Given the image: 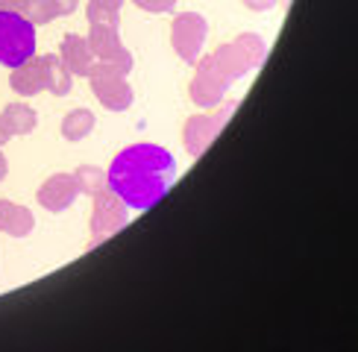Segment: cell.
Here are the masks:
<instances>
[{
  "label": "cell",
  "instance_id": "1",
  "mask_svg": "<svg viewBox=\"0 0 358 352\" xmlns=\"http://www.w3.org/2000/svg\"><path fill=\"white\" fill-rule=\"evenodd\" d=\"M106 179L129 209L144 212L168 194L176 179V161L159 144H132L115 156Z\"/></svg>",
  "mask_w": 358,
  "mask_h": 352
},
{
  "label": "cell",
  "instance_id": "2",
  "mask_svg": "<svg viewBox=\"0 0 358 352\" xmlns=\"http://www.w3.org/2000/svg\"><path fill=\"white\" fill-rule=\"evenodd\" d=\"M71 77L73 73L62 65V59L48 53V56H33V59H27L24 65L12 68V88L21 97H33L38 91H50L56 97H65L73 88Z\"/></svg>",
  "mask_w": 358,
  "mask_h": 352
},
{
  "label": "cell",
  "instance_id": "3",
  "mask_svg": "<svg viewBox=\"0 0 358 352\" xmlns=\"http://www.w3.org/2000/svg\"><path fill=\"white\" fill-rule=\"evenodd\" d=\"M36 56V24L21 12L0 9V65L18 68Z\"/></svg>",
  "mask_w": 358,
  "mask_h": 352
},
{
  "label": "cell",
  "instance_id": "4",
  "mask_svg": "<svg viewBox=\"0 0 358 352\" xmlns=\"http://www.w3.org/2000/svg\"><path fill=\"white\" fill-rule=\"evenodd\" d=\"M264 56H267V44L256 33H241L235 41L220 44V47L212 53L217 71L229 82L232 80H241L244 73H250L252 68H259L264 62Z\"/></svg>",
  "mask_w": 358,
  "mask_h": 352
},
{
  "label": "cell",
  "instance_id": "5",
  "mask_svg": "<svg viewBox=\"0 0 358 352\" xmlns=\"http://www.w3.org/2000/svg\"><path fill=\"white\" fill-rule=\"evenodd\" d=\"M88 80H92V91L94 97L106 106L109 112H127L132 103V88L127 82V73H121L109 62H94L88 71Z\"/></svg>",
  "mask_w": 358,
  "mask_h": 352
},
{
  "label": "cell",
  "instance_id": "6",
  "mask_svg": "<svg viewBox=\"0 0 358 352\" xmlns=\"http://www.w3.org/2000/svg\"><path fill=\"white\" fill-rule=\"evenodd\" d=\"M127 212H129V205L117 197L109 185L103 191H97L94 194V214H92V241H88V247H100L106 238H112L117 229H124L129 223Z\"/></svg>",
  "mask_w": 358,
  "mask_h": 352
},
{
  "label": "cell",
  "instance_id": "7",
  "mask_svg": "<svg viewBox=\"0 0 358 352\" xmlns=\"http://www.w3.org/2000/svg\"><path fill=\"white\" fill-rule=\"evenodd\" d=\"M208 36V24L203 15L197 12H182L173 18L171 27V41H173V50L179 53V59L188 65H197V59L203 53V44Z\"/></svg>",
  "mask_w": 358,
  "mask_h": 352
},
{
  "label": "cell",
  "instance_id": "8",
  "mask_svg": "<svg viewBox=\"0 0 358 352\" xmlns=\"http://www.w3.org/2000/svg\"><path fill=\"white\" fill-rule=\"evenodd\" d=\"M235 106H238L235 100H227L212 115H194V117H188V124H185V147H188L191 156H203L208 150V144L220 135V129L227 126V121L232 117Z\"/></svg>",
  "mask_w": 358,
  "mask_h": 352
},
{
  "label": "cell",
  "instance_id": "9",
  "mask_svg": "<svg viewBox=\"0 0 358 352\" xmlns=\"http://www.w3.org/2000/svg\"><path fill=\"white\" fill-rule=\"evenodd\" d=\"M229 85L232 82L217 71L212 56L197 59V73H194V80H191V100L197 103V106L215 109L217 103L223 100V94L229 91Z\"/></svg>",
  "mask_w": 358,
  "mask_h": 352
},
{
  "label": "cell",
  "instance_id": "10",
  "mask_svg": "<svg viewBox=\"0 0 358 352\" xmlns=\"http://www.w3.org/2000/svg\"><path fill=\"white\" fill-rule=\"evenodd\" d=\"M88 47H92L97 62H109L121 73L132 71V53L121 44L117 27H92L88 29Z\"/></svg>",
  "mask_w": 358,
  "mask_h": 352
},
{
  "label": "cell",
  "instance_id": "11",
  "mask_svg": "<svg viewBox=\"0 0 358 352\" xmlns=\"http://www.w3.org/2000/svg\"><path fill=\"white\" fill-rule=\"evenodd\" d=\"M77 194H80V188H77L73 173H56L38 188V203L48 212H65V209L73 205Z\"/></svg>",
  "mask_w": 358,
  "mask_h": 352
},
{
  "label": "cell",
  "instance_id": "12",
  "mask_svg": "<svg viewBox=\"0 0 358 352\" xmlns=\"http://www.w3.org/2000/svg\"><path fill=\"white\" fill-rule=\"evenodd\" d=\"M59 59H62V65L77 73V77H88V71H92V65L97 62L92 47H88V38L77 36V33H68L62 38V50H59Z\"/></svg>",
  "mask_w": 358,
  "mask_h": 352
},
{
  "label": "cell",
  "instance_id": "13",
  "mask_svg": "<svg viewBox=\"0 0 358 352\" xmlns=\"http://www.w3.org/2000/svg\"><path fill=\"white\" fill-rule=\"evenodd\" d=\"M33 229H36L33 212L24 209V205H18V203L0 200V232L12 235V238H27Z\"/></svg>",
  "mask_w": 358,
  "mask_h": 352
},
{
  "label": "cell",
  "instance_id": "14",
  "mask_svg": "<svg viewBox=\"0 0 358 352\" xmlns=\"http://www.w3.org/2000/svg\"><path fill=\"white\" fill-rule=\"evenodd\" d=\"M0 117H3V124H6V129L12 132V135H29L38 124V115L29 106H24V103H9Z\"/></svg>",
  "mask_w": 358,
  "mask_h": 352
},
{
  "label": "cell",
  "instance_id": "15",
  "mask_svg": "<svg viewBox=\"0 0 358 352\" xmlns=\"http://www.w3.org/2000/svg\"><path fill=\"white\" fill-rule=\"evenodd\" d=\"M121 3L124 0H88V24L92 27H117L121 21Z\"/></svg>",
  "mask_w": 358,
  "mask_h": 352
},
{
  "label": "cell",
  "instance_id": "16",
  "mask_svg": "<svg viewBox=\"0 0 358 352\" xmlns=\"http://www.w3.org/2000/svg\"><path fill=\"white\" fill-rule=\"evenodd\" d=\"M92 129H94V112H88V109H73L62 121V135L68 141H83Z\"/></svg>",
  "mask_w": 358,
  "mask_h": 352
},
{
  "label": "cell",
  "instance_id": "17",
  "mask_svg": "<svg viewBox=\"0 0 358 352\" xmlns=\"http://www.w3.org/2000/svg\"><path fill=\"white\" fill-rule=\"evenodd\" d=\"M73 179H77L80 194H88V197H94L97 191H103V188L109 185L106 173H103L100 168H94V165H80L77 173H73Z\"/></svg>",
  "mask_w": 358,
  "mask_h": 352
},
{
  "label": "cell",
  "instance_id": "18",
  "mask_svg": "<svg viewBox=\"0 0 358 352\" xmlns=\"http://www.w3.org/2000/svg\"><path fill=\"white\" fill-rule=\"evenodd\" d=\"M15 12H21L24 18H27L29 24H36V27H38V24H50V21L56 18L50 0H21Z\"/></svg>",
  "mask_w": 358,
  "mask_h": 352
},
{
  "label": "cell",
  "instance_id": "19",
  "mask_svg": "<svg viewBox=\"0 0 358 352\" xmlns=\"http://www.w3.org/2000/svg\"><path fill=\"white\" fill-rule=\"evenodd\" d=\"M138 9H144V12H156V15H162V12H173V6H176V0H132Z\"/></svg>",
  "mask_w": 358,
  "mask_h": 352
},
{
  "label": "cell",
  "instance_id": "20",
  "mask_svg": "<svg viewBox=\"0 0 358 352\" xmlns=\"http://www.w3.org/2000/svg\"><path fill=\"white\" fill-rule=\"evenodd\" d=\"M50 3H53V12L56 15H71V12H77L80 0H50Z\"/></svg>",
  "mask_w": 358,
  "mask_h": 352
},
{
  "label": "cell",
  "instance_id": "21",
  "mask_svg": "<svg viewBox=\"0 0 358 352\" xmlns=\"http://www.w3.org/2000/svg\"><path fill=\"white\" fill-rule=\"evenodd\" d=\"M276 3H279V0H244V6L252 9V12H264V9L276 6Z\"/></svg>",
  "mask_w": 358,
  "mask_h": 352
},
{
  "label": "cell",
  "instance_id": "22",
  "mask_svg": "<svg viewBox=\"0 0 358 352\" xmlns=\"http://www.w3.org/2000/svg\"><path fill=\"white\" fill-rule=\"evenodd\" d=\"M9 138H12V132L6 129V124H3V117H0V147H3V144H6Z\"/></svg>",
  "mask_w": 358,
  "mask_h": 352
},
{
  "label": "cell",
  "instance_id": "23",
  "mask_svg": "<svg viewBox=\"0 0 358 352\" xmlns=\"http://www.w3.org/2000/svg\"><path fill=\"white\" fill-rule=\"evenodd\" d=\"M21 0H0V9H18Z\"/></svg>",
  "mask_w": 358,
  "mask_h": 352
},
{
  "label": "cell",
  "instance_id": "24",
  "mask_svg": "<svg viewBox=\"0 0 358 352\" xmlns=\"http://www.w3.org/2000/svg\"><path fill=\"white\" fill-rule=\"evenodd\" d=\"M3 176H6V156L0 153V182H3Z\"/></svg>",
  "mask_w": 358,
  "mask_h": 352
}]
</instances>
